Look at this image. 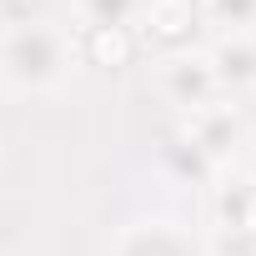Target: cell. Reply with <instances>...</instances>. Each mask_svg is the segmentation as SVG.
<instances>
[{"instance_id": "6da1fadb", "label": "cell", "mask_w": 256, "mask_h": 256, "mask_svg": "<svg viewBox=\"0 0 256 256\" xmlns=\"http://www.w3.org/2000/svg\"><path fill=\"white\" fill-rule=\"evenodd\" d=\"M76 66V36L50 20H16L0 30V80L16 96L60 90Z\"/></svg>"}, {"instance_id": "9c48e42d", "label": "cell", "mask_w": 256, "mask_h": 256, "mask_svg": "<svg viewBox=\"0 0 256 256\" xmlns=\"http://www.w3.org/2000/svg\"><path fill=\"white\" fill-rule=\"evenodd\" d=\"M141 0H76V26H136Z\"/></svg>"}, {"instance_id": "3957f363", "label": "cell", "mask_w": 256, "mask_h": 256, "mask_svg": "<svg viewBox=\"0 0 256 256\" xmlns=\"http://www.w3.org/2000/svg\"><path fill=\"white\" fill-rule=\"evenodd\" d=\"M206 66H211V80H216V90H251L256 86V30H246V36H216L206 50Z\"/></svg>"}, {"instance_id": "52a82bcc", "label": "cell", "mask_w": 256, "mask_h": 256, "mask_svg": "<svg viewBox=\"0 0 256 256\" xmlns=\"http://www.w3.org/2000/svg\"><path fill=\"white\" fill-rule=\"evenodd\" d=\"M216 206H221V221L231 231H241V236L256 241V176H246L236 186H221V201Z\"/></svg>"}, {"instance_id": "ba28073f", "label": "cell", "mask_w": 256, "mask_h": 256, "mask_svg": "<svg viewBox=\"0 0 256 256\" xmlns=\"http://www.w3.org/2000/svg\"><path fill=\"white\" fill-rule=\"evenodd\" d=\"M201 20L216 26L221 36H246L256 30V0H196Z\"/></svg>"}, {"instance_id": "277c9868", "label": "cell", "mask_w": 256, "mask_h": 256, "mask_svg": "<svg viewBox=\"0 0 256 256\" xmlns=\"http://www.w3.org/2000/svg\"><path fill=\"white\" fill-rule=\"evenodd\" d=\"M141 50V36L131 26H76V56L100 70H126Z\"/></svg>"}, {"instance_id": "7a4b0ae2", "label": "cell", "mask_w": 256, "mask_h": 256, "mask_svg": "<svg viewBox=\"0 0 256 256\" xmlns=\"http://www.w3.org/2000/svg\"><path fill=\"white\" fill-rule=\"evenodd\" d=\"M156 86H161V96L176 106V110H196V106H211L221 90H216V80H211V66H206V56L201 50H181V56H166L161 66H156Z\"/></svg>"}, {"instance_id": "8992f818", "label": "cell", "mask_w": 256, "mask_h": 256, "mask_svg": "<svg viewBox=\"0 0 256 256\" xmlns=\"http://www.w3.org/2000/svg\"><path fill=\"white\" fill-rule=\"evenodd\" d=\"M110 256H201L196 241L176 226V221H136L116 236V251Z\"/></svg>"}, {"instance_id": "5b68a950", "label": "cell", "mask_w": 256, "mask_h": 256, "mask_svg": "<svg viewBox=\"0 0 256 256\" xmlns=\"http://www.w3.org/2000/svg\"><path fill=\"white\" fill-rule=\"evenodd\" d=\"M136 26L156 40V46H191L196 26H201V6L196 0H141Z\"/></svg>"}, {"instance_id": "30bf717a", "label": "cell", "mask_w": 256, "mask_h": 256, "mask_svg": "<svg viewBox=\"0 0 256 256\" xmlns=\"http://www.w3.org/2000/svg\"><path fill=\"white\" fill-rule=\"evenodd\" d=\"M251 176H256V161H251Z\"/></svg>"}]
</instances>
